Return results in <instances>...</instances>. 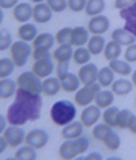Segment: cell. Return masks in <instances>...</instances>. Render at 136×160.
<instances>
[{"mask_svg": "<svg viewBox=\"0 0 136 160\" xmlns=\"http://www.w3.org/2000/svg\"><path fill=\"white\" fill-rule=\"evenodd\" d=\"M41 110H43L41 93H31L23 88H18L15 93V100L8 106L5 116L8 119V124L23 126L26 122L39 119Z\"/></svg>", "mask_w": 136, "mask_h": 160, "instance_id": "1", "label": "cell"}, {"mask_svg": "<svg viewBox=\"0 0 136 160\" xmlns=\"http://www.w3.org/2000/svg\"><path fill=\"white\" fill-rule=\"evenodd\" d=\"M77 116V105L74 101L69 100H59L51 106L49 110V118L56 126H67L69 122H72L74 118Z\"/></svg>", "mask_w": 136, "mask_h": 160, "instance_id": "2", "label": "cell"}, {"mask_svg": "<svg viewBox=\"0 0 136 160\" xmlns=\"http://www.w3.org/2000/svg\"><path fill=\"white\" fill-rule=\"evenodd\" d=\"M89 145H90V141L85 136H81L77 139H67L64 141V144H61L58 154L62 160H72L79 155H82L84 152H87Z\"/></svg>", "mask_w": 136, "mask_h": 160, "instance_id": "3", "label": "cell"}, {"mask_svg": "<svg viewBox=\"0 0 136 160\" xmlns=\"http://www.w3.org/2000/svg\"><path fill=\"white\" fill-rule=\"evenodd\" d=\"M100 90H102V85H100L98 82L84 85L82 88H79L74 93V103L77 106H82V108L92 105V101H95V97H97V93Z\"/></svg>", "mask_w": 136, "mask_h": 160, "instance_id": "4", "label": "cell"}, {"mask_svg": "<svg viewBox=\"0 0 136 160\" xmlns=\"http://www.w3.org/2000/svg\"><path fill=\"white\" fill-rule=\"evenodd\" d=\"M33 54V48L30 46V42L26 41H15L10 48V57L13 59L17 67H23L26 65V61L30 59V56Z\"/></svg>", "mask_w": 136, "mask_h": 160, "instance_id": "5", "label": "cell"}, {"mask_svg": "<svg viewBox=\"0 0 136 160\" xmlns=\"http://www.w3.org/2000/svg\"><path fill=\"white\" fill-rule=\"evenodd\" d=\"M17 83H18V88H23V90L31 92V93H41L43 82L33 70L21 72V74L18 75V78H17Z\"/></svg>", "mask_w": 136, "mask_h": 160, "instance_id": "6", "label": "cell"}, {"mask_svg": "<svg viewBox=\"0 0 136 160\" xmlns=\"http://www.w3.org/2000/svg\"><path fill=\"white\" fill-rule=\"evenodd\" d=\"M2 134L5 136L7 142H8V147L17 149V147H20L21 144H25L26 134H25V131H23V128H21V126H13V124H10Z\"/></svg>", "mask_w": 136, "mask_h": 160, "instance_id": "7", "label": "cell"}, {"mask_svg": "<svg viewBox=\"0 0 136 160\" xmlns=\"http://www.w3.org/2000/svg\"><path fill=\"white\" fill-rule=\"evenodd\" d=\"M100 119H102V108H98L97 105L85 106L81 113V121L85 128H94Z\"/></svg>", "mask_w": 136, "mask_h": 160, "instance_id": "8", "label": "cell"}, {"mask_svg": "<svg viewBox=\"0 0 136 160\" xmlns=\"http://www.w3.org/2000/svg\"><path fill=\"white\" fill-rule=\"evenodd\" d=\"M48 141H49V134L44 129H31L25 137V144L31 145V147H34L36 150L44 147V145L48 144Z\"/></svg>", "mask_w": 136, "mask_h": 160, "instance_id": "9", "label": "cell"}, {"mask_svg": "<svg viewBox=\"0 0 136 160\" xmlns=\"http://www.w3.org/2000/svg\"><path fill=\"white\" fill-rule=\"evenodd\" d=\"M110 28V20L105 15H97V17H90L87 30L92 34H105Z\"/></svg>", "mask_w": 136, "mask_h": 160, "instance_id": "10", "label": "cell"}, {"mask_svg": "<svg viewBox=\"0 0 136 160\" xmlns=\"http://www.w3.org/2000/svg\"><path fill=\"white\" fill-rule=\"evenodd\" d=\"M98 67L95 64H85V65H81V69H79V78H81V83L82 85H87V83H94L97 82L98 78Z\"/></svg>", "mask_w": 136, "mask_h": 160, "instance_id": "11", "label": "cell"}, {"mask_svg": "<svg viewBox=\"0 0 136 160\" xmlns=\"http://www.w3.org/2000/svg\"><path fill=\"white\" fill-rule=\"evenodd\" d=\"M53 10L49 8V5L46 2H43V3H36L33 7V20H34V23H48V21H51L53 18Z\"/></svg>", "mask_w": 136, "mask_h": 160, "instance_id": "12", "label": "cell"}, {"mask_svg": "<svg viewBox=\"0 0 136 160\" xmlns=\"http://www.w3.org/2000/svg\"><path fill=\"white\" fill-rule=\"evenodd\" d=\"M53 61H54L53 57H48V59H41V61H34L31 70H33L39 78H46V77L51 75V74H53V70L56 69Z\"/></svg>", "mask_w": 136, "mask_h": 160, "instance_id": "13", "label": "cell"}, {"mask_svg": "<svg viewBox=\"0 0 136 160\" xmlns=\"http://www.w3.org/2000/svg\"><path fill=\"white\" fill-rule=\"evenodd\" d=\"M33 18V7L26 2H20L15 8H13V20L18 23H28Z\"/></svg>", "mask_w": 136, "mask_h": 160, "instance_id": "14", "label": "cell"}, {"mask_svg": "<svg viewBox=\"0 0 136 160\" xmlns=\"http://www.w3.org/2000/svg\"><path fill=\"white\" fill-rule=\"evenodd\" d=\"M62 90L61 87V78L58 77H46L44 80H43V87H41V93L44 97H54L58 95V93Z\"/></svg>", "mask_w": 136, "mask_h": 160, "instance_id": "15", "label": "cell"}, {"mask_svg": "<svg viewBox=\"0 0 136 160\" xmlns=\"http://www.w3.org/2000/svg\"><path fill=\"white\" fill-rule=\"evenodd\" d=\"M84 128L85 126L82 124V121H72V122H69L67 126L62 128L61 136H62L64 141H67V139H77V137L84 136Z\"/></svg>", "mask_w": 136, "mask_h": 160, "instance_id": "16", "label": "cell"}, {"mask_svg": "<svg viewBox=\"0 0 136 160\" xmlns=\"http://www.w3.org/2000/svg\"><path fill=\"white\" fill-rule=\"evenodd\" d=\"M120 17L125 21V28L136 36V2L125 10H120Z\"/></svg>", "mask_w": 136, "mask_h": 160, "instance_id": "17", "label": "cell"}, {"mask_svg": "<svg viewBox=\"0 0 136 160\" xmlns=\"http://www.w3.org/2000/svg\"><path fill=\"white\" fill-rule=\"evenodd\" d=\"M90 39V31L84 26H76L72 28V34H71V44L76 48L85 46Z\"/></svg>", "mask_w": 136, "mask_h": 160, "instance_id": "18", "label": "cell"}, {"mask_svg": "<svg viewBox=\"0 0 136 160\" xmlns=\"http://www.w3.org/2000/svg\"><path fill=\"white\" fill-rule=\"evenodd\" d=\"M112 39L117 41L121 46H130L133 42H136V36L128 31L126 28H117V30L112 31Z\"/></svg>", "mask_w": 136, "mask_h": 160, "instance_id": "19", "label": "cell"}, {"mask_svg": "<svg viewBox=\"0 0 136 160\" xmlns=\"http://www.w3.org/2000/svg\"><path fill=\"white\" fill-rule=\"evenodd\" d=\"M18 90V83L17 80L12 78H2L0 80V98L2 100H8L17 93Z\"/></svg>", "mask_w": 136, "mask_h": 160, "instance_id": "20", "label": "cell"}, {"mask_svg": "<svg viewBox=\"0 0 136 160\" xmlns=\"http://www.w3.org/2000/svg\"><path fill=\"white\" fill-rule=\"evenodd\" d=\"M17 34H18V39H21V41L33 42L34 39H36V36H38V28L34 26L33 23H23L18 28Z\"/></svg>", "mask_w": 136, "mask_h": 160, "instance_id": "21", "label": "cell"}, {"mask_svg": "<svg viewBox=\"0 0 136 160\" xmlns=\"http://www.w3.org/2000/svg\"><path fill=\"white\" fill-rule=\"evenodd\" d=\"M56 42V36L51 33H41L36 36V39L33 41V49H44V51H51Z\"/></svg>", "mask_w": 136, "mask_h": 160, "instance_id": "22", "label": "cell"}, {"mask_svg": "<svg viewBox=\"0 0 136 160\" xmlns=\"http://www.w3.org/2000/svg\"><path fill=\"white\" fill-rule=\"evenodd\" d=\"M61 87H62V92L66 93H76L81 87V78H79L77 74H69L66 77L61 78Z\"/></svg>", "mask_w": 136, "mask_h": 160, "instance_id": "23", "label": "cell"}, {"mask_svg": "<svg viewBox=\"0 0 136 160\" xmlns=\"http://www.w3.org/2000/svg\"><path fill=\"white\" fill-rule=\"evenodd\" d=\"M74 56V49L72 44H64V46H58L53 51V59L56 62H69Z\"/></svg>", "mask_w": 136, "mask_h": 160, "instance_id": "24", "label": "cell"}, {"mask_svg": "<svg viewBox=\"0 0 136 160\" xmlns=\"http://www.w3.org/2000/svg\"><path fill=\"white\" fill-rule=\"evenodd\" d=\"M133 82L131 80H128V78H118L115 80V82L112 83V92L115 93V95L118 97H126L128 93H130L133 90Z\"/></svg>", "mask_w": 136, "mask_h": 160, "instance_id": "25", "label": "cell"}, {"mask_svg": "<svg viewBox=\"0 0 136 160\" xmlns=\"http://www.w3.org/2000/svg\"><path fill=\"white\" fill-rule=\"evenodd\" d=\"M110 65V69L115 72L117 75H121V77H128V75H131L133 74V70H131V65L128 61H121V59H113L108 62Z\"/></svg>", "mask_w": 136, "mask_h": 160, "instance_id": "26", "label": "cell"}, {"mask_svg": "<svg viewBox=\"0 0 136 160\" xmlns=\"http://www.w3.org/2000/svg\"><path fill=\"white\" fill-rule=\"evenodd\" d=\"M105 44H107V42H105V38L102 34H92V38L87 42V49L90 51L92 56H98V54L103 52Z\"/></svg>", "mask_w": 136, "mask_h": 160, "instance_id": "27", "label": "cell"}, {"mask_svg": "<svg viewBox=\"0 0 136 160\" xmlns=\"http://www.w3.org/2000/svg\"><path fill=\"white\" fill-rule=\"evenodd\" d=\"M113 100H115V93H113L112 90H100L97 93V97H95V105L98 108H102V110H105V108H108L113 105Z\"/></svg>", "mask_w": 136, "mask_h": 160, "instance_id": "28", "label": "cell"}, {"mask_svg": "<svg viewBox=\"0 0 136 160\" xmlns=\"http://www.w3.org/2000/svg\"><path fill=\"white\" fill-rule=\"evenodd\" d=\"M115 75L117 74L110 69V65H107V67H102L98 70L97 82L102 85V88H108V87H112V83L115 82Z\"/></svg>", "mask_w": 136, "mask_h": 160, "instance_id": "29", "label": "cell"}, {"mask_svg": "<svg viewBox=\"0 0 136 160\" xmlns=\"http://www.w3.org/2000/svg\"><path fill=\"white\" fill-rule=\"evenodd\" d=\"M121 56V44H118L117 41H108L105 44V49H103V57L107 61H113V59H120Z\"/></svg>", "mask_w": 136, "mask_h": 160, "instance_id": "30", "label": "cell"}, {"mask_svg": "<svg viewBox=\"0 0 136 160\" xmlns=\"http://www.w3.org/2000/svg\"><path fill=\"white\" fill-rule=\"evenodd\" d=\"M118 114H120V110L117 106H108L105 108L103 113H102V119L105 124H108L110 128H117V122H118Z\"/></svg>", "mask_w": 136, "mask_h": 160, "instance_id": "31", "label": "cell"}, {"mask_svg": "<svg viewBox=\"0 0 136 160\" xmlns=\"http://www.w3.org/2000/svg\"><path fill=\"white\" fill-rule=\"evenodd\" d=\"M13 158L15 160H36L38 154H36V149L31 147V145H23V147H18Z\"/></svg>", "mask_w": 136, "mask_h": 160, "instance_id": "32", "label": "cell"}, {"mask_svg": "<svg viewBox=\"0 0 136 160\" xmlns=\"http://www.w3.org/2000/svg\"><path fill=\"white\" fill-rule=\"evenodd\" d=\"M105 10V0H87V7H85V13L89 17H97L102 15Z\"/></svg>", "mask_w": 136, "mask_h": 160, "instance_id": "33", "label": "cell"}, {"mask_svg": "<svg viewBox=\"0 0 136 160\" xmlns=\"http://www.w3.org/2000/svg\"><path fill=\"white\" fill-rule=\"evenodd\" d=\"M90 57H92V54H90V51H89L87 48L81 46V48H76V49H74L72 61H74L77 65H85V64H89V62H90Z\"/></svg>", "mask_w": 136, "mask_h": 160, "instance_id": "34", "label": "cell"}, {"mask_svg": "<svg viewBox=\"0 0 136 160\" xmlns=\"http://www.w3.org/2000/svg\"><path fill=\"white\" fill-rule=\"evenodd\" d=\"M15 62H13L12 57H3L0 59V78H8L13 70H15Z\"/></svg>", "mask_w": 136, "mask_h": 160, "instance_id": "35", "label": "cell"}, {"mask_svg": "<svg viewBox=\"0 0 136 160\" xmlns=\"http://www.w3.org/2000/svg\"><path fill=\"white\" fill-rule=\"evenodd\" d=\"M103 144H105V147H107V150H110V152H117L118 149H120V144H121V139H120V136L115 132V131H110L108 132V136L105 137V141H103Z\"/></svg>", "mask_w": 136, "mask_h": 160, "instance_id": "36", "label": "cell"}, {"mask_svg": "<svg viewBox=\"0 0 136 160\" xmlns=\"http://www.w3.org/2000/svg\"><path fill=\"white\" fill-rule=\"evenodd\" d=\"M112 129L113 128H110L108 124H105V122H102V124H95L94 129H92V137H94L95 141H98V142H103L105 137L108 136V132Z\"/></svg>", "mask_w": 136, "mask_h": 160, "instance_id": "37", "label": "cell"}, {"mask_svg": "<svg viewBox=\"0 0 136 160\" xmlns=\"http://www.w3.org/2000/svg\"><path fill=\"white\" fill-rule=\"evenodd\" d=\"M71 34H72V28H61V30L56 33V42L59 46H64V44H71Z\"/></svg>", "mask_w": 136, "mask_h": 160, "instance_id": "38", "label": "cell"}, {"mask_svg": "<svg viewBox=\"0 0 136 160\" xmlns=\"http://www.w3.org/2000/svg\"><path fill=\"white\" fill-rule=\"evenodd\" d=\"M131 116H133V113H131L130 110H120L117 128H118V129H128V124H130Z\"/></svg>", "mask_w": 136, "mask_h": 160, "instance_id": "39", "label": "cell"}, {"mask_svg": "<svg viewBox=\"0 0 136 160\" xmlns=\"http://www.w3.org/2000/svg\"><path fill=\"white\" fill-rule=\"evenodd\" d=\"M46 3L54 13H62L67 8V0H46Z\"/></svg>", "mask_w": 136, "mask_h": 160, "instance_id": "40", "label": "cell"}, {"mask_svg": "<svg viewBox=\"0 0 136 160\" xmlns=\"http://www.w3.org/2000/svg\"><path fill=\"white\" fill-rule=\"evenodd\" d=\"M13 44V38H12V34L3 30L2 34H0V51H7V49H10Z\"/></svg>", "mask_w": 136, "mask_h": 160, "instance_id": "41", "label": "cell"}, {"mask_svg": "<svg viewBox=\"0 0 136 160\" xmlns=\"http://www.w3.org/2000/svg\"><path fill=\"white\" fill-rule=\"evenodd\" d=\"M85 7H87V0H67V8L74 13L85 10Z\"/></svg>", "mask_w": 136, "mask_h": 160, "instance_id": "42", "label": "cell"}, {"mask_svg": "<svg viewBox=\"0 0 136 160\" xmlns=\"http://www.w3.org/2000/svg\"><path fill=\"white\" fill-rule=\"evenodd\" d=\"M123 56H125V61H128L130 64L136 62V42H133V44H130V46H126Z\"/></svg>", "mask_w": 136, "mask_h": 160, "instance_id": "43", "label": "cell"}, {"mask_svg": "<svg viewBox=\"0 0 136 160\" xmlns=\"http://www.w3.org/2000/svg\"><path fill=\"white\" fill-rule=\"evenodd\" d=\"M69 74V62H58L56 65V77L62 78Z\"/></svg>", "mask_w": 136, "mask_h": 160, "instance_id": "44", "label": "cell"}, {"mask_svg": "<svg viewBox=\"0 0 136 160\" xmlns=\"http://www.w3.org/2000/svg\"><path fill=\"white\" fill-rule=\"evenodd\" d=\"M33 61H41V59H48V57H53V52L49 51H44V49H33Z\"/></svg>", "mask_w": 136, "mask_h": 160, "instance_id": "45", "label": "cell"}, {"mask_svg": "<svg viewBox=\"0 0 136 160\" xmlns=\"http://www.w3.org/2000/svg\"><path fill=\"white\" fill-rule=\"evenodd\" d=\"M134 2H136V0H115L113 7L120 12V10H125V8H128V7H131Z\"/></svg>", "mask_w": 136, "mask_h": 160, "instance_id": "46", "label": "cell"}, {"mask_svg": "<svg viewBox=\"0 0 136 160\" xmlns=\"http://www.w3.org/2000/svg\"><path fill=\"white\" fill-rule=\"evenodd\" d=\"M20 3V0H0V8L8 10V8H15Z\"/></svg>", "mask_w": 136, "mask_h": 160, "instance_id": "47", "label": "cell"}, {"mask_svg": "<svg viewBox=\"0 0 136 160\" xmlns=\"http://www.w3.org/2000/svg\"><path fill=\"white\" fill-rule=\"evenodd\" d=\"M128 131H130L131 134H136V114H133V116H131L130 124H128Z\"/></svg>", "mask_w": 136, "mask_h": 160, "instance_id": "48", "label": "cell"}, {"mask_svg": "<svg viewBox=\"0 0 136 160\" xmlns=\"http://www.w3.org/2000/svg\"><path fill=\"white\" fill-rule=\"evenodd\" d=\"M85 160H102L103 157H102V154L100 152H90V154L87 155V157H84Z\"/></svg>", "mask_w": 136, "mask_h": 160, "instance_id": "49", "label": "cell"}, {"mask_svg": "<svg viewBox=\"0 0 136 160\" xmlns=\"http://www.w3.org/2000/svg\"><path fill=\"white\" fill-rule=\"evenodd\" d=\"M7 147H8V142H7L5 136L2 134V137H0V154H3V152L7 150Z\"/></svg>", "mask_w": 136, "mask_h": 160, "instance_id": "50", "label": "cell"}, {"mask_svg": "<svg viewBox=\"0 0 136 160\" xmlns=\"http://www.w3.org/2000/svg\"><path fill=\"white\" fill-rule=\"evenodd\" d=\"M7 122H8V119H7V116H0V129H2V132L8 128L7 126Z\"/></svg>", "mask_w": 136, "mask_h": 160, "instance_id": "51", "label": "cell"}, {"mask_svg": "<svg viewBox=\"0 0 136 160\" xmlns=\"http://www.w3.org/2000/svg\"><path fill=\"white\" fill-rule=\"evenodd\" d=\"M131 82H133L134 88H136V70H133V74H131Z\"/></svg>", "mask_w": 136, "mask_h": 160, "instance_id": "52", "label": "cell"}, {"mask_svg": "<svg viewBox=\"0 0 136 160\" xmlns=\"http://www.w3.org/2000/svg\"><path fill=\"white\" fill-rule=\"evenodd\" d=\"M30 2L36 5V3H43V2H46V0H30Z\"/></svg>", "mask_w": 136, "mask_h": 160, "instance_id": "53", "label": "cell"}, {"mask_svg": "<svg viewBox=\"0 0 136 160\" xmlns=\"http://www.w3.org/2000/svg\"><path fill=\"white\" fill-rule=\"evenodd\" d=\"M134 105H136V100H134Z\"/></svg>", "mask_w": 136, "mask_h": 160, "instance_id": "54", "label": "cell"}]
</instances>
